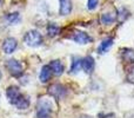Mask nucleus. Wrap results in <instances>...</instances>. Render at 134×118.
Returning <instances> with one entry per match:
<instances>
[{
	"mask_svg": "<svg viewBox=\"0 0 134 118\" xmlns=\"http://www.w3.org/2000/svg\"><path fill=\"white\" fill-rule=\"evenodd\" d=\"M55 109L54 102L48 97H42L38 102L37 118H52V112Z\"/></svg>",
	"mask_w": 134,
	"mask_h": 118,
	"instance_id": "1",
	"label": "nucleus"
},
{
	"mask_svg": "<svg viewBox=\"0 0 134 118\" xmlns=\"http://www.w3.org/2000/svg\"><path fill=\"white\" fill-rule=\"evenodd\" d=\"M24 42L30 47H38L42 44V35L38 31H28L24 37Z\"/></svg>",
	"mask_w": 134,
	"mask_h": 118,
	"instance_id": "2",
	"label": "nucleus"
},
{
	"mask_svg": "<svg viewBox=\"0 0 134 118\" xmlns=\"http://www.w3.org/2000/svg\"><path fill=\"white\" fill-rule=\"evenodd\" d=\"M6 67L8 70V72L15 78H19V77L23 74L24 70H23V65L18 61L16 59H9L7 60L6 63Z\"/></svg>",
	"mask_w": 134,
	"mask_h": 118,
	"instance_id": "3",
	"label": "nucleus"
},
{
	"mask_svg": "<svg viewBox=\"0 0 134 118\" xmlns=\"http://www.w3.org/2000/svg\"><path fill=\"white\" fill-rule=\"evenodd\" d=\"M16 46H18V42L14 38H6L2 43V51L7 54H11L15 51Z\"/></svg>",
	"mask_w": 134,
	"mask_h": 118,
	"instance_id": "4",
	"label": "nucleus"
},
{
	"mask_svg": "<svg viewBox=\"0 0 134 118\" xmlns=\"http://www.w3.org/2000/svg\"><path fill=\"white\" fill-rule=\"evenodd\" d=\"M73 40L78 44H81V45H85V44H90V43L93 42L92 37L87 34L86 32H82V31H78L75 32V34L73 35Z\"/></svg>",
	"mask_w": 134,
	"mask_h": 118,
	"instance_id": "5",
	"label": "nucleus"
},
{
	"mask_svg": "<svg viewBox=\"0 0 134 118\" xmlns=\"http://www.w3.org/2000/svg\"><path fill=\"white\" fill-rule=\"evenodd\" d=\"M6 96H7V99L9 100V103L14 105V103L21 96V92L19 90V88H16V86H9L6 90Z\"/></svg>",
	"mask_w": 134,
	"mask_h": 118,
	"instance_id": "6",
	"label": "nucleus"
},
{
	"mask_svg": "<svg viewBox=\"0 0 134 118\" xmlns=\"http://www.w3.org/2000/svg\"><path fill=\"white\" fill-rule=\"evenodd\" d=\"M94 66H95V63L93 57L87 56L83 59H81V67H82V70L86 73H92L93 70H94Z\"/></svg>",
	"mask_w": 134,
	"mask_h": 118,
	"instance_id": "7",
	"label": "nucleus"
},
{
	"mask_svg": "<svg viewBox=\"0 0 134 118\" xmlns=\"http://www.w3.org/2000/svg\"><path fill=\"white\" fill-rule=\"evenodd\" d=\"M59 13L60 16H68L72 12V1L71 0H59Z\"/></svg>",
	"mask_w": 134,
	"mask_h": 118,
	"instance_id": "8",
	"label": "nucleus"
},
{
	"mask_svg": "<svg viewBox=\"0 0 134 118\" xmlns=\"http://www.w3.org/2000/svg\"><path fill=\"white\" fill-rule=\"evenodd\" d=\"M49 90H51V95L55 98H61L66 95V89L64 88L63 85H59V84H55V85L51 86Z\"/></svg>",
	"mask_w": 134,
	"mask_h": 118,
	"instance_id": "9",
	"label": "nucleus"
},
{
	"mask_svg": "<svg viewBox=\"0 0 134 118\" xmlns=\"http://www.w3.org/2000/svg\"><path fill=\"white\" fill-rule=\"evenodd\" d=\"M51 76H52V70L51 67H49V65H45V66H42L41 71H40V81L41 83H47V81L51 79Z\"/></svg>",
	"mask_w": 134,
	"mask_h": 118,
	"instance_id": "10",
	"label": "nucleus"
},
{
	"mask_svg": "<svg viewBox=\"0 0 134 118\" xmlns=\"http://www.w3.org/2000/svg\"><path fill=\"white\" fill-rule=\"evenodd\" d=\"M112 45H113V39H112V38H107V39H105L104 42L99 45V47H98V53L105 54L112 47Z\"/></svg>",
	"mask_w": 134,
	"mask_h": 118,
	"instance_id": "11",
	"label": "nucleus"
},
{
	"mask_svg": "<svg viewBox=\"0 0 134 118\" xmlns=\"http://www.w3.org/2000/svg\"><path fill=\"white\" fill-rule=\"evenodd\" d=\"M49 67H51L52 72H53L55 76H60L64 72V65L61 64L60 60H53V61L49 64Z\"/></svg>",
	"mask_w": 134,
	"mask_h": 118,
	"instance_id": "12",
	"label": "nucleus"
},
{
	"mask_svg": "<svg viewBox=\"0 0 134 118\" xmlns=\"http://www.w3.org/2000/svg\"><path fill=\"white\" fill-rule=\"evenodd\" d=\"M14 106L18 107L19 110H25V109H27V107L30 106V100H28L27 98L23 95V93H21V96L18 98V100L14 103Z\"/></svg>",
	"mask_w": 134,
	"mask_h": 118,
	"instance_id": "13",
	"label": "nucleus"
},
{
	"mask_svg": "<svg viewBox=\"0 0 134 118\" xmlns=\"http://www.w3.org/2000/svg\"><path fill=\"white\" fill-rule=\"evenodd\" d=\"M118 13V12H116ZM116 13H112V12H107V13H102L101 16V23L104 25H109V24L114 23L116 19Z\"/></svg>",
	"mask_w": 134,
	"mask_h": 118,
	"instance_id": "14",
	"label": "nucleus"
},
{
	"mask_svg": "<svg viewBox=\"0 0 134 118\" xmlns=\"http://www.w3.org/2000/svg\"><path fill=\"white\" fill-rule=\"evenodd\" d=\"M121 57L125 61L134 63V50L131 49H122L121 50Z\"/></svg>",
	"mask_w": 134,
	"mask_h": 118,
	"instance_id": "15",
	"label": "nucleus"
},
{
	"mask_svg": "<svg viewBox=\"0 0 134 118\" xmlns=\"http://www.w3.org/2000/svg\"><path fill=\"white\" fill-rule=\"evenodd\" d=\"M47 33H48L49 37L54 38L57 37V35L60 33V27H59L58 25H55V24H48L47 25Z\"/></svg>",
	"mask_w": 134,
	"mask_h": 118,
	"instance_id": "16",
	"label": "nucleus"
},
{
	"mask_svg": "<svg viewBox=\"0 0 134 118\" xmlns=\"http://www.w3.org/2000/svg\"><path fill=\"white\" fill-rule=\"evenodd\" d=\"M81 67V59L80 58H75L73 61V65H72L71 67V72H76L79 71Z\"/></svg>",
	"mask_w": 134,
	"mask_h": 118,
	"instance_id": "17",
	"label": "nucleus"
},
{
	"mask_svg": "<svg viewBox=\"0 0 134 118\" xmlns=\"http://www.w3.org/2000/svg\"><path fill=\"white\" fill-rule=\"evenodd\" d=\"M7 20L9 21L11 24H15L16 21H19V13H9L7 16Z\"/></svg>",
	"mask_w": 134,
	"mask_h": 118,
	"instance_id": "18",
	"label": "nucleus"
},
{
	"mask_svg": "<svg viewBox=\"0 0 134 118\" xmlns=\"http://www.w3.org/2000/svg\"><path fill=\"white\" fill-rule=\"evenodd\" d=\"M98 2H99V0H88L87 1V8L88 9H94L95 7H97V5H98Z\"/></svg>",
	"mask_w": 134,
	"mask_h": 118,
	"instance_id": "19",
	"label": "nucleus"
},
{
	"mask_svg": "<svg viewBox=\"0 0 134 118\" xmlns=\"http://www.w3.org/2000/svg\"><path fill=\"white\" fill-rule=\"evenodd\" d=\"M127 79H128V81H130V83L134 84V66L130 70V72H128V74H127Z\"/></svg>",
	"mask_w": 134,
	"mask_h": 118,
	"instance_id": "20",
	"label": "nucleus"
},
{
	"mask_svg": "<svg viewBox=\"0 0 134 118\" xmlns=\"http://www.w3.org/2000/svg\"><path fill=\"white\" fill-rule=\"evenodd\" d=\"M99 118H115L114 114H99Z\"/></svg>",
	"mask_w": 134,
	"mask_h": 118,
	"instance_id": "21",
	"label": "nucleus"
},
{
	"mask_svg": "<svg viewBox=\"0 0 134 118\" xmlns=\"http://www.w3.org/2000/svg\"><path fill=\"white\" fill-rule=\"evenodd\" d=\"M1 77H2V74H1V72H0V80H1Z\"/></svg>",
	"mask_w": 134,
	"mask_h": 118,
	"instance_id": "22",
	"label": "nucleus"
},
{
	"mask_svg": "<svg viewBox=\"0 0 134 118\" xmlns=\"http://www.w3.org/2000/svg\"><path fill=\"white\" fill-rule=\"evenodd\" d=\"M81 118H88V117H81Z\"/></svg>",
	"mask_w": 134,
	"mask_h": 118,
	"instance_id": "23",
	"label": "nucleus"
},
{
	"mask_svg": "<svg viewBox=\"0 0 134 118\" xmlns=\"http://www.w3.org/2000/svg\"><path fill=\"white\" fill-rule=\"evenodd\" d=\"M0 1H1V0H0Z\"/></svg>",
	"mask_w": 134,
	"mask_h": 118,
	"instance_id": "24",
	"label": "nucleus"
}]
</instances>
